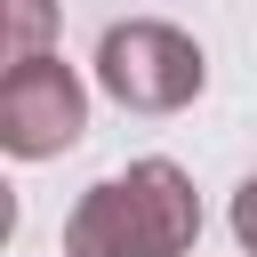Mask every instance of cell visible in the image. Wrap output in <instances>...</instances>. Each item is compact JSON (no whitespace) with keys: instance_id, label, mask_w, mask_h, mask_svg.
<instances>
[{"instance_id":"cell-1","label":"cell","mask_w":257,"mask_h":257,"mask_svg":"<svg viewBox=\"0 0 257 257\" xmlns=\"http://www.w3.org/2000/svg\"><path fill=\"white\" fill-rule=\"evenodd\" d=\"M201 241V193L177 161H128L64 217V257H185Z\"/></svg>"},{"instance_id":"cell-2","label":"cell","mask_w":257,"mask_h":257,"mask_svg":"<svg viewBox=\"0 0 257 257\" xmlns=\"http://www.w3.org/2000/svg\"><path fill=\"white\" fill-rule=\"evenodd\" d=\"M96 80L128 112H185L209 88V56H201L193 32H177L161 16H128L96 40Z\"/></svg>"},{"instance_id":"cell-3","label":"cell","mask_w":257,"mask_h":257,"mask_svg":"<svg viewBox=\"0 0 257 257\" xmlns=\"http://www.w3.org/2000/svg\"><path fill=\"white\" fill-rule=\"evenodd\" d=\"M88 128V88L64 56H40V64H16L0 80V145L16 161H48V153H72Z\"/></svg>"},{"instance_id":"cell-4","label":"cell","mask_w":257,"mask_h":257,"mask_svg":"<svg viewBox=\"0 0 257 257\" xmlns=\"http://www.w3.org/2000/svg\"><path fill=\"white\" fill-rule=\"evenodd\" d=\"M56 56V0H0V64H40Z\"/></svg>"},{"instance_id":"cell-5","label":"cell","mask_w":257,"mask_h":257,"mask_svg":"<svg viewBox=\"0 0 257 257\" xmlns=\"http://www.w3.org/2000/svg\"><path fill=\"white\" fill-rule=\"evenodd\" d=\"M233 241H241V249L257 257V177H249V185L233 193Z\"/></svg>"}]
</instances>
